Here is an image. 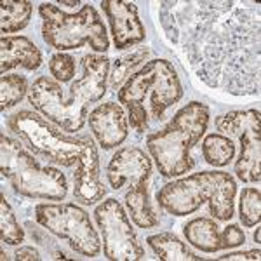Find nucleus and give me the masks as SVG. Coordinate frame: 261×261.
Here are the masks:
<instances>
[{"label": "nucleus", "instance_id": "f257e3e1", "mask_svg": "<svg viewBox=\"0 0 261 261\" xmlns=\"http://www.w3.org/2000/svg\"><path fill=\"white\" fill-rule=\"evenodd\" d=\"M159 21L200 82L231 96L259 94V2L166 0Z\"/></svg>", "mask_w": 261, "mask_h": 261}, {"label": "nucleus", "instance_id": "f03ea898", "mask_svg": "<svg viewBox=\"0 0 261 261\" xmlns=\"http://www.w3.org/2000/svg\"><path fill=\"white\" fill-rule=\"evenodd\" d=\"M110 77V60L103 54H86L82 58V77L71 82L70 96L65 99L60 82L39 77L32 84L28 101L37 112L65 133H77L86 125L89 105L107 92Z\"/></svg>", "mask_w": 261, "mask_h": 261}, {"label": "nucleus", "instance_id": "7ed1b4c3", "mask_svg": "<svg viewBox=\"0 0 261 261\" xmlns=\"http://www.w3.org/2000/svg\"><path fill=\"white\" fill-rule=\"evenodd\" d=\"M148 92H151L150 115L155 120H162L167 108L183 98L181 81L171 61H146L119 89V103L127 110L129 124L136 133H145L148 127V112L145 108Z\"/></svg>", "mask_w": 261, "mask_h": 261}, {"label": "nucleus", "instance_id": "20e7f679", "mask_svg": "<svg viewBox=\"0 0 261 261\" xmlns=\"http://www.w3.org/2000/svg\"><path fill=\"white\" fill-rule=\"evenodd\" d=\"M237 183L225 171H202L164 185L157 192L159 205L172 216H188L209 204L216 220L228 221L235 214Z\"/></svg>", "mask_w": 261, "mask_h": 261}, {"label": "nucleus", "instance_id": "39448f33", "mask_svg": "<svg viewBox=\"0 0 261 261\" xmlns=\"http://www.w3.org/2000/svg\"><path fill=\"white\" fill-rule=\"evenodd\" d=\"M211 119L209 107L192 101L171 119L169 124L146 138V148L164 178H178L193 169L192 148L205 134Z\"/></svg>", "mask_w": 261, "mask_h": 261}, {"label": "nucleus", "instance_id": "423d86ee", "mask_svg": "<svg viewBox=\"0 0 261 261\" xmlns=\"http://www.w3.org/2000/svg\"><path fill=\"white\" fill-rule=\"evenodd\" d=\"M0 171L12 190L27 199L63 200L68 181L56 167H42L21 141L0 134Z\"/></svg>", "mask_w": 261, "mask_h": 261}, {"label": "nucleus", "instance_id": "0eeeda50", "mask_svg": "<svg viewBox=\"0 0 261 261\" xmlns=\"http://www.w3.org/2000/svg\"><path fill=\"white\" fill-rule=\"evenodd\" d=\"M42 18V37L50 47L61 50L81 49L89 44L98 53H107L110 47L107 27L98 11L89 4L75 14L61 11L58 6L44 2L39 6Z\"/></svg>", "mask_w": 261, "mask_h": 261}, {"label": "nucleus", "instance_id": "6e6552de", "mask_svg": "<svg viewBox=\"0 0 261 261\" xmlns=\"http://www.w3.org/2000/svg\"><path fill=\"white\" fill-rule=\"evenodd\" d=\"M7 127L33 155L63 167L77 164L89 145V138H75L61 133L58 125L30 110H21L9 117Z\"/></svg>", "mask_w": 261, "mask_h": 261}, {"label": "nucleus", "instance_id": "1a4fd4ad", "mask_svg": "<svg viewBox=\"0 0 261 261\" xmlns=\"http://www.w3.org/2000/svg\"><path fill=\"white\" fill-rule=\"evenodd\" d=\"M35 220L49 233L68 242V246L86 258H96L101 251V241L89 220V214L77 204L45 202L35 207Z\"/></svg>", "mask_w": 261, "mask_h": 261}, {"label": "nucleus", "instance_id": "9d476101", "mask_svg": "<svg viewBox=\"0 0 261 261\" xmlns=\"http://www.w3.org/2000/svg\"><path fill=\"white\" fill-rule=\"evenodd\" d=\"M94 220L103 237V254L112 261H138L145 256L129 214L117 199H107L96 207Z\"/></svg>", "mask_w": 261, "mask_h": 261}, {"label": "nucleus", "instance_id": "9b49d317", "mask_svg": "<svg viewBox=\"0 0 261 261\" xmlns=\"http://www.w3.org/2000/svg\"><path fill=\"white\" fill-rule=\"evenodd\" d=\"M187 242L202 252H218L239 247L246 242V233L239 225H228L220 231L218 223L213 218H195L188 221L183 230Z\"/></svg>", "mask_w": 261, "mask_h": 261}, {"label": "nucleus", "instance_id": "f8f14e48", "mask_svg": "<svg viewBox=\"0 0 261 261\" xmlns=\"http://www.w3.org/2000/svg\"><path fill=\"white\" fill-rule=\"evenodd\" d=\"M101 7H103L108 23H110L113 44L117 49H129L145 40V24L141 23L140 16H138V7L133 2L103 0Z\"/></svg>", "mask_w": 261, "mask_h": 261}, {"label": "nucleus", "instance_id": "ddd939ff", "mask_svg": "<svg viewBox=\"0 0 261 261\" xmlns=\"http://www.w3.org/2000/svg\"><path fill=\"white\" fill-rule=\"evenodd\" d=\"M89 127L103 150L122 145L129 136V119L120 103L108 101L89 113Z\"/></svg>", "mask_w": 261, "mask_h": 261}, {"label": "nucleus", "instance_id": "4468645a", "mask_svg": "<svg viewBox=\"0 0 261 261\" xmlns=\"http://www.w3.org/2000/svg\"><path fill=\"white\" fill-rule=\"evenodd\" d=\"M151 161L140 146H125L113 153L108 162L107 178L113 190H120L130 183V187L143 179H150Z\"/></svg>", "mask_w": 261, "mask_h": 261}, {"label": "nucleus", "instance_id": "2eb2a0df", "mask_svg": "<svg viewBox=\"0 0 261 261\" xmlns=\"http://www.w3.org/2000/svg\"><path fill=\"white\" fill-rule=\"evenodd\" d=\"M105 195H107V187L101 181L98 148L89 138V145L79 159L73 172V197L81 204L91 205L103 200Z\"/></svg>", "mask_w": 261, "mask_h": 261}, {"label": "nucleus", "instance_id": "dca6fc26", "mask_svg": "<svg viewBox=\"0 0 261 261\" xmlns=\"http://www.w3.org/2000/svg\"><path fill=\"white\" fill-rule=\"evenodd\" d=\"M42 65V53L28 37L23 35H6L0 40V71H7L21 66L33 71Z\"/></svg>", "mask_w": 261, "mask_h": 261}, {"label": "nucleus", "instance_id": "f3484780", "mask_svg": "<svg viewBox=\"0 0 261 261\" xmlns=\"http://www.w3.org/2000/svg\"><path fill=\"white\" fill-rule=\"evenodd\" d=\"M241 153L235 162V176L244 183H259L261 179V130H246L239 138Z\"/></svg>", "mask_w": 261, "mask_h": 261}, {"label": "nucleus", "instance_id": "a211bd4d", "mask_svg": "<svg viewBox=\"0 0 261 261\" xmlns=\"http://www.w3.org/2000/svg\"><path fill=\"white\" fill-rule=\"evenodd\" d=\"M125 207L138 228L148 230L155 228L159 225V216L155 214L153 207L150 202L148 193V179H143L140 183L133 185L127 192H125Z\"/></svg>", "mask_w": 261, "mask_h": 261}, {"label": "nucleus", "instance_id": "6ab92c4d", "mask_svg": "<svg viewBox=\"0 0 261 261\" xmlns=\"http://www.w3.org/2000/svg\"><path fill=\"white\" fill-rule=\"evenodd\" d=\"M150 249L157 254L162 261H200L202 258L188 249L183 241H179L171 231H161V233L150 235L146 239Z\"/></svg>", "mask_w": 261, "mask_h": 261}, {"label": "nucleus", "instance_id": "aec40b11", "mask_svg": "<svg viewBox=\"0 0 261 261\" xmlns=\"http://www.w3.org/2000/svg\"><path fill=\"white\" fill-rule=\"evenodd\" d=\"M261 113L256 108L251 110H237V112H228L223 115L216 117L214 124L216 129L225 136H233L241 138L246 130H261Z\"/></svg>", "mask_w": 261, "mask_h": 261}, {"label": "nucleus", "instance_id": "412c9836", "mask_svg": "<svg viewBox=\"0 0 261 261\" xmlns=\"http://www.w3.org/2000/svg\"><path fill=\"white\" fill-rule=\"evenodd\" d=\"M202 157L213 167L228 166L235 157V143L221 133L207 134L202 143Z\"/></svg>", "mask_w": 261, "mask_h": 261}, {"label": "nucleus", "instance_id": "4be33fe9", "mask_svg": "<svg viewBox=\"0 0 261 261\" xmlns=\"http://www.w3.org/2000/svg\"><path fill=\"white\" fill-rule=\"evenodd\" d=\"M33 14V4L28 0H19V2H12V0H6L0 4V21L2 27L0 32L4 33H16L23 28L28 27Z\"/></svg>", "mask_w": 261, "mask_h": 261}, {"label": "nucleus", "instance_id": "5701e85b", "mask_svg": "<svg viewBox=\"0 0 261 261\" xmlns=\"http://www.w3.org/2000/svg\"><path fill=\"white\" fill-rule=\"evenodd\" d=\"M150 53L151 50L148 47H141V49H136V50H133V53H127V54H124V56L117 58V60L113 61L110 77H108V84H110L112 89H115V91L120 89L130 75L145 65Z\"/></svg>", "mask_w": 261, "mask_h": 261}, {"label": "nucleus", "instance_id": "b1692460", "mask_svg": "<svg viewBox=\"0 0 261 261\" xmlns=\"http://www.w3.org/2000/svg\"><path fill=\"white\" fill-rule=\"evenodd\" d=\"M27 92H30V87H28V81L23 75H2V79H0V110L6 112L16 107L27 96Z\"/></svg>", "mask_w": 261, "mask_h": 261}, {"label": "nucleus", "instance_id": "393cba45", "mask_svg": "<svg viewBox=\"0 0 261 261\" xmlns=\"http://www.w3.org/2000/svg\"><path fill=\"white\" fill-rule=\"evenodd\" d=\"M0 239L7 246H21V242H24V230L16 220L4 193H0Z\"/></svg>", "mask_w": 261, "mask_h": 261}, {"label": "nucleus", "instance_id": "a878e982", "mask_svg": "<svg viewBox=\"0 0 261 261\" xmlns=\"http://www.w3.org/2000/svg\"><path fill=\"white\" fill-rule=\"evenodd\" d=\"M241 223L247 228L256 226L261 220V192L259 188H242L241 204H239Z\"/></svg>", "mask_w": 261, "mask_h": 261}, {"label": "nucleus", "instance_id": "bb28decb", "mask_svg": "<svg viewBox=\"0 0 261 261\" xmlns=\"http://www.w3.org/2000/svg\"><path fill=\"white\" fill-rule=\"evenodd\" d=\"M75 70H77V65L70 54L58 53L49 61V71L56 79V82H71L75 77Z\"/></svg>", "mask_w": 261, "mask_h": 261}, {"label": "nucleus", "instance_id": "cd10ccee", "mask_svg": "<svg viewBox=\"0 0 261 261\" xmlns=\"http://www.w3.org/2000/svg\"><path fill=\"white\" fill-rule=\"evenodd\" d=\"M27 228L30 230V235H32V239H33V242H39L40 246H44L45 249H50L54 252V258H58V259H66V258H70V256H66L65 252L63 251H54V246H53V241H50V239L47 237V235H45V230L44 226H37V225H33L32 221H28L27 223Z\"/></svg>", "mask_w": 261, "mask_h": 261}, {"label": "nucleus", "instance_id": "c85d7f7f", "mask_svg": "<svg viewBox=\"0 0 261 261\" xmlns=\"http://www.w3.org/2000/svg\"><path fill=\"white\" fill-rule=\"evenodd\" d=\"M259 249H252V251H239V252H228V254L218 256L220 261H235V259H242V261H259Z\"/></svg>", "mask_w": 261, "mask_h": 261}, {"label": "nucleus", "instance_id": "c756f323", "mask_svg": "<svg viewBox=\"0 0 261 261\" xmlns=\"http://www.w3.org/2000/svg\"><path fill=\"white\" fill-rule=\"evenodd\" d=\"M14 259H18V261H39V259H42V256L33 246H19L18 249L14 251Z\"/></svg>", "mask_w": 261, "mask_h": 261}, {"label": "nucleus", "instance_id": "7c9ffc66", "mask_svg": "<svg viewBox=\"0 0 261 261\" xmlns=\"http://www.w3.org/2000/svg\"><path fill=\"white\" fill-rule=\"evenodd\" d=\"M58 4H60V6L68 7V9H73V7H77V6H84V2H81V0H75V2H65V0H58Z\"/></svg>", "mask_w": 261, "mask_h": 261}, {"label": "nucleus", "instance_id": "2f4dec72", "mask_svg": "<svg viewBox=\"0 0 261 261\" xmlns=\"http://www.w3.org/2000/svg\"><path fill=\"white\" fill-rule=\"evenodd\" d=\"M254 242L258 244H261V228H256V233H254Z\"/></svg>", "mask_w": 261, "mask_h": 261}, {"label": "nucleus", "instance_id": "473e14b6", "mask_svg": "<svg viewBox=\"0 0 261 261\" xmlns=\"http://www.w3.org/2000/svg\"><path fill=\"white\" fill-rule=\"evenodd\" d=\"M0 254H2V261H6V259H7V256H6V252H4V249L0 251Z\"/></svg>", "mask_w": 261, "mask_h": 261}]
</instances>
